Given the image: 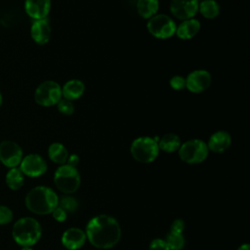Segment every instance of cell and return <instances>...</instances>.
I'll use <instances>...</instances> for the list:
<instances>
[{
    "instance_id": "cell-1",
    "label": "cell",
    "mask_w": 250,
    "mask_h": 250,
    "mask_svg": "<svg viewBox=\"0 0 250 250\" xmlns=\"http://www.w3.org/2000/svg\"><path fill=\"white\" fill-rule=\"evenodd\" d=\"M86 237L93 246L100 249H109L119 242L121 229L113 217L98 215L88 222Z\"/></svg>"
},
{
    "instance_id": "cell-2",
    "label": "cell",
    "mask_w": 250,
    "mask_h": 250,
    "mask_svg": "<svg viewBox=\"0 0 250 250\" xmlns=\"http://www.w3.org/2000/svg\"><path fill=\"white\" fill-rule=\"evenodd\" d=\"M59 197L49 187L38 186L30 189L25 196L26 208L37 215H47L58 206Z\"/></svg>"
},
{
    "instance_id": "cell-3",
    "label": "cell",
    "mask_w": 250,
    "mask_h": 250,
    "mask_svg": "<svg viewBox=\"0 0 250 250\" xmlns=\"http://www.w3.org/2000/svg\"><path fill=\"white\" fill-rule=\"evenodd\" d=\"M41 233L42 230L39 222L30 217H23L18 220L12 229L14 240L22 247L34 245L40 239Z\"/></svg>"
},
{
    "instance_id": "cell-4",
    "label": "cell",
    "mask_w": 250,
    "mask_h": 250,
    "mask_svg": "<svg viewBox=\"0 0 250 250\" xmlns=\"http://www.w3.org/2000/svg\"><path fill=\"white\" fill-rule=\"evenodd\" d=\"M54 183L60 191L65 194H71L80 187V174L76 167L63 164L56 170L54 174Z\"/></svg>"
},
{
    "instance_id": "cell-5",
    "label": "cell",
    "mask_w": 250,
    "mask_h": 250,
    "mask_svg": "<svg viewBox=\"0 0 250 250\" xmlns=\"http://www.w3.org/2000/svg\"><path fill=\"white\" fill-rule=\"evenodd\" d=\"M131 155L141 163H150L156 159L159 153L157 142L151 137H139L135 139L130 146Z\"/></svg>"
},
{
    "instance_id": "cell-6",
    "label": "cell",
    "mask_w": 250,
    "mask_h": 250,
    "mask_svg": "<svg viewBox=\"0 0 250 250\" xmlns=\"http://www.w3.org/2000/svg\"><path fill=\"white\" fill-rule=\"evenodd\" d=\"M182 161L188 164H198L203 162L209 153L205 142L199 139H192L185 142L178 149Z\"/></svg>"
},
{
    "instance_id": "cell-7",
    "label": "cell",
    "mask_w": 250,
    "mask_h": 250,
    "mask_svg": "<svg viewBox=\"0 0 250 250\" xmlns=\"http://www.w3.org/2000/svg\"><path fill=\"white\" fill-rule=\"evenodd\" d=\"M176 27L177 24L174 20L164 14H156L146 22L148 32L157 39L171 38L176 32Z\"/></svg>"
},
{
    "instance_id": "cell-8",
    "label": "cell",
    "mask_w": 250,
    "mask_h": 250,
    "mask_svg": "<svg viewBox=\"0 0 250 250\" xmlns=\"http://www.w3.org/2000/svg\"><path fill=\"white\" fill-rule=\"evenodd\" d=\"M62 99V87L54 80H46L38 85L34 93L37 104L45 107L53 106Z\"/></svg>"
},
{
    "instance_id": "cell-9",
    "label": "cell",
    "mask_w": 250,
    "mask_h": 250,
    "mask_svg": "<svg viewBox=\"0 0 250 250\" xmlns=\"http://www.w3.org/2000/svg\"><path fill=\"white\" fill-rule=\"evenodd\" d=\"M22 159V149L15 142L3 141L0 143V162L9 168L20 165Z\"/></svg>"
},
{
    "instance_id": "cell-10",
    "label": "cell",
    "mask_w": 250,
    "mask_h": 250,
    "mask_svg": "<svg viewBox=\"0 0 250 250\" xmlns=\"http://www.w3.org/2000/svg\"><path fill=\"white\" fill-rule=\"evenodd\" d=\"M20 169L23 175L36 178L45 174L47 171V163L41 155L30 153L22 157L20 163Z\"/></svg>"
},
{
    "instance_id": "cell-11",
    "label": "cell",
    "mask_w": 250,
    "mask_h": 250,
    "mask_svg": "<svg viewBox=\"0 0 250 250\" xmlns=\"http://www.w3.org/2000/svg\"><path fill=\"white\" fill-rule=\"evenodd\" d=\"M212 82L209 71L205 69H196L191 71L186 78V88L193 94H200L206 91Z\"/></svg>"
},
{
    "instance_id": "cell-12",
    "label": "cell",
    "mask_w": 250,
    "mask_h": 250,
    "mask_svg": "<svg viewBox=\"0 0 250 250\" xmlns=\"http://www.w3.org/2000/svg\"><path fill=\"white\" fill-rule=\"evenodd\" d=\"M198 0H170L171 14L178 20L192 19L198 12Z\"/></svg>"
},
{
    "instance_id": "cell-13",
    "label": "cell",
    "mask_w": 250,
    "mask_h": 250,
    "mask_svg": "<svg viewBox=\"0 0 250 250\" xmlns=\"http://www.w3.org/2000/svg\"><path fill=\"white\" fill-rule=\"evenodd\" d=\"M51 26L46 19L34 20L31 24L30 34L33 41L38 45H45L51 38Z\"/></svg>"
},
{
    "instance_id": "cell-14",
    "label": "cell",
    "mask_w": 250,
    "mask_h": 250,
    "mask_svg": "<svg viewBox=\"0 0 250 250\" xmlns=\"http://www.w3.org/2000/svg\"><path fill=\"white\" fill-rule=\"evenodd\" d=\"M51 9V0H25V13L33 20L46 19Z\"/></svg>"
},
{
    "instance_id": "cell-15",
    "label": "cell",
    "mask_w": 250,
    "mask_h": 250,
    "mask_svg": "<svg viewBox=\"0 0 250 250\" xmlns=\"http://www.w3.org/2000/svg\"><path fill=\"white\" fill-rule=\"evenodd\" d=\"M86 240V233L78 228L67 229L62 236V245L68 250H77L81 248Z\"/></svg>"
},
{
    "instance_id": "cell-16",
    "label": "cell",
    "mask_w": 250,
    "mask_h": 250,
    "mask_svg": "<svg viewBox=\"0 0 250 250\" xmlns=\"http://www.w3.org/2000/svg\"><path fill=\"white\" fill-rule=\"evenodd\" d=\"M230 144H231V137L229 133H228L227 131L221 130L213 133L210 136L208 143L206 145L208 149L211 150L212 152L222 153L230 146Z\"/></svg>"
},
{
    "instance_id": "cell-17",
    "label": "cell",
    "mask_w": 250,
    "mask_h": 250,
    "mask_svg": "<svg viewBox=\"0 0 250 250\" xmlns=\"http://www.w3.org/2000/svg\"><path fill=\"white\" fill-rule=\"evenodd\" d=\"M201 27L200 21L194 18L182 21V22L177 25L175 34L178 38L182 40H189L197 35Z\"/></svg>"
},
{
    "instance_id": "cell-18",
    "label": "cell",
    "mask_w": 250,
    "mask_h": 250,
    "mask_svg": "<svg viewBox=\"0 0 250 250\" xmlns=\"http://www.w3.org/2000/svg\"><path fill=\"white\" fill-rule=\"evenodd\" d=\"M85 92V85L79 79H70L62 88V97L71 102L80 99Z\"/></svg>"
},
{
    "instance_id": "cell-19",
    "label": "cell",
    "mask_w": 250,
    "mask_h": 250,
    "mask_svg": "<svg viewBox=\"0 0 250 250\" xmlns=\"http://www.w3.org/2000/svg\"><path fill=\"white\" fill-rule=\"evenodd\" d=\"M157 144H158L159 150L161 149L168 153L177 151L182 145L180 137L174 133H167V134L163 135L158 140Z\"/></svg>"
},
{
    "instance_id": "cell-20",
    "label": "cell",
    "mask_w": 250,
    "mask_h": 250,
    "mask_svg": "<svg viewBox=\"0 0 250 250\" xmlns=\"http://www.w3.org/2000/svg\"><path fill=\"white\" fill-rule=\"evenodd\" d=\"M136 9L143 19H150L157 14L159 9L158 0H137Z\"/></svg>"
},
{
    "instance_id": "cell-21",
    "label": "cell",
    "mask_w": 250,
    "mask_h": 250,
    "mask_svg": "<svg viewBox=\"0 0 250 250\" xmlns=\"http://www.w3.org/2000/svg\"><path fill=\"white\" fill-rule=\"evenodd\" d=\"M68 151L66 147L61 143H53L48 147V156L49 158L60 165L66 163L68 157Z\"/></svg>"
},
{
    "instance_id": "cell-22",
    "label": "cell",
    "mask_w": 250,
    "mask_h": 250,
    "mask_svg": "<svg viewBox=\"0 0 250 250\" xmlns=\"http://www.w3.org/2000/svg\"><path fill=\"white\" fill-rule=\"evenodd\" d=\"M198 12L203 18L213 20L220 14V5L216 0H202L198 3Z\"/></svg>"
},
{
    "instance_id": "cell-23",
    "label": "cell",
    "mask_w": 250,
    "mask_h": 250,
    "mask_svg": "<svg viewBox=\"0 0 250 250\" xmlns=\"http://www.w3.org/2000/svg\"><path fill=\"white\" fill-rule=\"evenodd\" d=\"M24 183V175L21 171L20 168L14 167L10 168L8 173L6 174V184L9 188L13 190L20 189Z\"/></svg>"
},
{
    "instance_id": "cell-24",
    "label": "cell",
    "mask_w": 250,
    "mask_h": 250,
    "mask_svg": "<svg viewBox=\"0 0 250 250\" xmlns=\"http://www.w3.org/2000/svg\"><path fill=\"white\" fill-rule=\"evenodd\" d=\"M170 250H182L185 246V237L183 233L170 231L165 239Z\"/></svg>"
},
{
    "instance_id": "cell-25",
    "label": "cell",
    "mask_w": 250,
    "mask_h": 250,
    "mask_svg": "<svg viewBox=\"0 0 250 250\" xmlns=\"http://www.w3.org/2000/svg\"><path fill=\"white\" fill-rule=\"evenodd\" d=\"M58 206L62 208L66 213L67 212L73 213L78 208V202L74 197H72L70 195H64V196H62L61 198H59Z\"/></svg>"
},
{
    "instance_id": "cell-26",
    "label": "cell",
    "mask_w": 250,
    "mask_h": 250,
    "mask_svg": "<svg viewBox=\"0 0 250 250\" xmlns=\"http://www.w3.org/2000/svg\"><path fill=\"white\" fill-rule=\"evenodd\" d=\"M58 110L63 115H72L74 112V104L71 101L66 100L62 97V99L57 104Z\"/></svg>"
},
{
    "instance_id": "cell-27",
    "label": "cell",
    "mask_w": 250,
    "mask_h": 250,
    "mask_svg": "<svg viewBox=\"0 0 250 250\" xmlns=\"http://www.w3.org/2000/svg\"><path fill=\"white\" fill-rule=\"evenodd\" d=\"M169 85L175 91H181L186 88V78L181 75H175L169 80Z\"/></svg>"
},
{
    "instance_id": "cell-28",
    "label": "cell",
    "mask_w": 250,
    "mask_h": 250,
    "mask_svg": "<svg viewBox=\"0 0 250 250\" xmlns=\"http://www.w3.org/2000/svg\"><path fill=\"white\" fill-rule=\"evenodd\" d=\"M13 219V212L8 206L0 205V225H7Z\"/></svg>"
},
{
    "instance_id": "cell-29",
    "label": "cell",
    "mask_w": 250,
    "mask_h": 250,
    "mask_svg": "<svg viewBox=\"0 0 250 250\" xmlns=\"http://www.w3.org/2000/svg\"><path fill=\"white\" fill-rule=\"evenodd\" d=\"M148 250H170V248L165 240L161 238H155L150 242Z\"/></svg>"
},
{
    "instance_id": "cell-30",
    "label": "cell",
    "mask_w": 250,
    "mask_h": 250,
    "mask_svg": "<svg viewBox=\"0 0 250 250\" xmlns=\"http://www.w3.org/2000/svg\"><path fill=\"white\" fill-rule=\"evenodd\" d=\"M52 215H53L54 219L56 221H58V222H64L66 220V218H67V213L62 208H61L59 206H57L53 210Z\"/></svg>"
},
{
    "instance_id": "cell-31",
    "label": "cell",
    "mask_w": 250,
    "mask_h": 250,
    "mask_svg": "<svg viewBox=\"0 0 250 250\" xmlns=\"http://www.w3.org/2000/svg\"><path fill=\"white\" fill-rule=\"evenodd\" d=\"M184 229H185V222L182 219H177L172 223L170 231L177 232V233H183Z\"/></svg>"
},
{
    "instance_id": "cell-32",
    "label": "cell",
    "mask_w": 250,
    "mask_h": 250,
    "mask_svg": "<svg viewBox=\"0 0 250 250\" xmlns=\"http://www.w3.org/2000/svg\"><path fill=\"white\" fill-rule=\"evenodd\" d=\"M78 163H79V156L77 154L73 153V154L68 155L65 164H68V165H70L72 167H76Z\"/></svg>"
},
{
    "instance_id": "cell-33",
    "label": "cell",
    "mask_w": 250,
    "mask_h": 250,
    "mask_svg": "<svg viewBox=\"0 0 250 250\" xmlns=\"http://www.w3.org/2000/svg\"><path fill=\"white\" fill-rule=\"evenodd\" d=\"M237 250H250V246L248 243H244L238 247Z\"/></svg>"
},
{
    "instance_id": "cell-34",
    "label": "cell",
    "mask_w": 250,
    "mask_h": 250,
    "mask_svg": "<svg viewBox=\"0 0 250 250\" xmlns=\"http://www.w3.org/2000/svg\"><path fill=\"white\" fill-rule=\"evenodd\" d=\"M21 250H32L30 247H22Z\"/></svg>"
},
{
    "instance_id": "cell-35",
    "label": "cell",
    "mask_w": 250,
    "mask_h": 250,
    "mask_svg": "<svg viewBox=\"0 0 250 250\" xmlns=\"http://www.w3.org/2000/svg\"><path fill=\"white\" fill-rule=\"evenodd\" d=\"M1 104H2V95L0 93V106H1Z\"/></svg>"
}]
</instances>
